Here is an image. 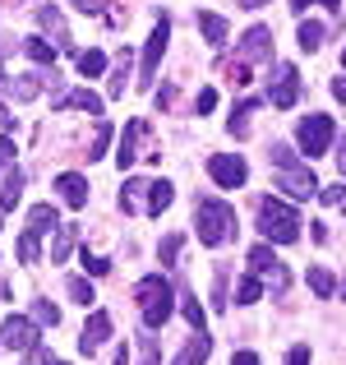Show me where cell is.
Masks as SVG:
<instances>
[{"mask_svg": "<svg viewBox=\"0 0 346 365\" xmlns=\"http://www.w3.org/2000/svg\"><path fill=\"white\" fill-rule=\"evenodd\" d=\"M134 296H139V314H143L148 329H162L171 319V310H176V292H171V282L162 273H148L134 287Z\"/></svg>", "mask_w": 346, "mask_h": 365, "instance_id": "3957f363", "label": "cell"}, {"mask_svg": "<svg viewBox=\"0 0 346 365\" xmlns=\"http://www.w3.org/2000/svg\"><path fill=\"white\" fill-rule=\"evenodd\" d=\"M23 365H51V351L37 342V347H28V351H23Z\"/></svg>", "mask_w": 346, "mask_h": 365, "instance_id": "ab89813d", "label": "cell"}, {"mask_svg": "<svg viewBox=\"0 0 346 365\" xmlns=\"http://www.w3.org/2000/svg\"><path fill=\"white\" fill-rule=\"evenodd\" d=\"M65 107H79V111H88V116H102V98H98V93H88V88L61 93V98H56V111H65Z\"/></svg>", "mask_w": 346, "mask_h": 365, "instance_id": "ac0fdd59", "label": "cell"}, {"mask_svg": "<svg viewBox=\"0 0 346 365\" xmlns=\"http://www.w3.org/2000/svg\"><path fill=\"white\" fill-rule=\"evenodd\" d=\"M74 236H79V227H56V245H51V264H61L65 255L74 250Z\"/></svg>", "mask_w": 346, "mask_h": 365, "instance_id": "f1b7e54d", "label": "cell"}, {"mask_svg": "<svg viewBox=\"0 0 346 365\" xmlns=\"http://www.w3.org/2000/svg\"><path fill=\"white\" fill-rule=\"evenodd\" d=\"M9 46H14V42H9V37H5V33H0V56H5V51H9Z\"/></svg>", "mask_w": 346, "mask_h": 365, "instance_id": "11a10c76", "label": "cell"}, {"mask_svg": "<svg viewBox=\"0 0 346 365\" xmlns=\"http://www.w3.org/2000/svg\"><path fill=\"white\" fill-rule=\"evenodd\" d=\"M0 342H5L9 351H28V347H37V319L9 314V319L0 324Z\"/></svg>", "mask_w": 346, "mask_h": 365, "instance_id": "30bf717a", "label": "cell"}, {"mask_svg": "<svg viewBox=\"0 0 346 365\" xmlns=\"http://www.w3.org/2000/svg\"><path fill=\"white\" fill-rule=\"evenodd\" d=\"M273 56V28H263V24H254L245 37H240V61H268Z\"/></svg>", "mask_w": 346, "mask_h": 365, "instance_id": "7c38bea8", "label": "cell"}, {"mask_svg": "<svg viewBox=\"0 0 346 365\" xmlns=\"http://www.w3.org/2000/svg\"><path fill=\"white\" fill-rule=\"evenodd\" d=\"M268 162L277 167V190H286L291 199H314V195H319V180H314L310 162L295 158V148H286V143H273Z\"/></svg>", "mask_w": 346, "mask_h": 365, "instance_id": "6da1fadb", "label": "cell"}, {"mask_svg": "<svg viewBox=\"0 0 346 365\" xmlns=\"http://www.w3.org/2000/svg\"><path fill=\"white\" fill-rule=\"evenodd\" d=\"M33 319H37V324H51V329H56V324H61V310H56L51 301H33Z\"/></svg>", "mask_w": 346, "mask_h": 365, "instance_id": "8d00e7d4", "label": "cell"}, {"mask_svg": "<svg viewBox=\"0 0 346 365\" xmlns=\"http://www.w3.org/2000/svg\"><path fill=\"white\" fill-rule=\"evenodd\" d=\"M310 5H314V0H291V14H305Z\"/></svg>", "mask_w": 346, "mask_h": 365, "instance_id": "f907efd6", "label": "cell"}, {"mask_svg": "<svg viewBox=\"0 0 346 365\" xmlns=\"http://www.w3.org/2000/svg\"><path fill=\"white\" fill-rule=\"evenodd\" d=\"M9 158H14V143H9L5 134H0V162H9Z\"/></svg>", "mask_w": 346, "mask_h": 365, "instance_id": "681fc988", "label": "cell"}, {"mask_svg": "<svg viewBox=\"0 0 346 365\" xmlns=\"http://www.w3.org/2000/svg\"><path fill=\"white\" fill-rule=\"evenodd\" d=\"M319 199L328 208H346V180H342V185H319Z\"/></svg>", "mask_w": 346, "mask_h": 365, "instance_id": "d590c367", "label": "cell"}, {"mask_svg": "<svg viewBox=\"0 0 346 365\" xmlns=\"http://www.w3.org/2000/svg\"><path fill=\"white\" fill-rule=\"evenodd\" d=\"M115 365H130V351H125V347L115 351Z\"/></svg>", "mask_w": 346, "mask_h": 365, "instance_id": "db71d44e", "label": "cell"}, {"mask_svg": "<svg viewBox=\"0 0 346 365\" xmlns=\"http://www.w3.org/2000/svg\"><path fill=\"white\" fill-rule=\"evenodd\" d=\"M213 107H217V93H213V88H204V93L194 98V111L204 116V111H213Z\"/></svg>", "mask_w": 346, "mask_h": 365, "instance_id": "b9f144b4", "label": "cell"}, {"mask_svg": "<svg viewBox=\"0 0 346 365\" xmlns=\"http://www.w3.org/2000/svg\"><path fill=\"white\" fill-rule=\"evenodd\" d=\"M258 296H263V282H258V273H245L236 287V305H254Z\"/></svg>", "mask_w": 346, "mask_h": 365, "instance_id": "484cf974", "label": "cell"}, {"mask_svg": "<svg viewBox=\"0 0 346 365\" xmlns=\"http://www.w3.org/2000/svg\"><path fill=\"white\" fill-rule=\"evenodd\" d=\"M171 102H176V88H162V93H157V107H162V111H167V107H171Z\"/></svg>", "mask_w": 346, "mask_h": 365, "instance_id": "bcb514c9", "label": "cell"}, {"mask_svg": "<svg viewBox=\"0 0 346 365\" xmlns=\"http://www.w3.org/2000/svg\"><path fill=\"white\" fill-rule=\"evenodd\" d=\"M295 42H300V51H319L323 46V24H300Z\"/></svg>", "mask_w": 346, "mask_h": 365, "instance_id": "4dcf8cb0", "label": "cell"}, {"mask_svg": "<svg viewBox=\"0 0 346 365\" xmlns=\"http://www.w3.org/2000/svg\"><path fill=\"white\" fill-rule=\"evenodd\" d=\"M342 65H346V51H342Z\"/></svg>", "mask_w": 346, "mask_h": 365, "instance_id": "680465c9", "label": "cell"}, {"mask_svg": "<svg viewBox=\"0 0 346 365\" xmlns=\"http://www.w3.org/2000/svg\"><path fill=\"white\" fill-rule=\"evenodd\" d=\"M286 365H310V347H305V342L291 347V351H286Z\"/></svg>", "mask_w": 346, "mask_h": 365, "instance_id": "7bdbcfd3", "label": "cell"}, {"mask_svg": "<svg viewBox=\"0 0 346 365\" xmlns=\"http://www.w3.org/2000/svg\"><path fill=\"white\" fill-rule=\"evenodd\" d=\"M125 79H130V51H120V65L111 70V83H107L111 98H125Z\"/></svg>", "mask_w": 346, "mask_h": 365, "instance_id": "1f68e13d", "label": "cell"}, {"mask_svg": "<svg viewBox=\"0 0 346 365\" xmlns=\"http://www.w3.org/2000/svg\"><path fill=\"white\" fill-rule=\"evenodd\" d=\"M107 5H111V0H74L79 14H107Z\"/></svg>", "mask_w": 346, "mask_h": 365, "instance_id": "60d3db41", "label": "cell"}, {"mask_svg": "<svg viewBox=\"0 0 346 365\" xmlns=\"http://www.w3.org/2000/svg\"><path fill=\"white\" fill-rule=\"evenodd\" d=\"M56 190H61V199L70 208H83L88 204V180L79 176V171H65V176H56Z\"/></svg>", "mask_w": 346, "mask_h": 365, "instance_id": "9a60e30c", "label": "cell"}, {"mask_svg": "<svg viewBox=\"0 0 346 365\" xmlns=\"http://www.w3.org/2000/svg\"><path fill=\"white\" fill-rule=\"evenodd\" d=\"M37 241H42V236H37L33 227L19 236V259H23V264H37V255H42V245H37Z\"/></svg>", "mask_w": 346, "mask_h": 365, "instance_id": "d6a6232c", "label": "cell"}, {"mask_svg": "<svg viewBox=\"0 0 346 365\" xmlns=\"http://www.w3.org/2000/svg\"><path fill=\"white\" fill-rule=\"evenodd\" d=\"M342 296H346V282H342Z\"/></svg>", "mask_w": 346, "mask_h": 365, "instance_id": "6f0895ef", "label": "cell"}, {"mask_svg": "<svg viewBox=\"0 0 346 365\" xmlns=\"http://www.w3.org/2000/svg\"><path fill=\"white\" fill-rule=\"evenodd\" d=\"M107 338H111V314H107V310H93V314H88V324H83L79 351H83V356H93V351H98Z\"/></svg>", "mask_w": 346, "mask_h": 365, "instance_id": "4fadbf2b", "label": "cell"}, {"mask_svg": "<svg viewBox=\"0 0 346 365\" xmlns=\"http://www.w3.org/2000/svg\"><path fill=\"white\" fill-rule=\"evenodd\" d=\"M208 176H213L222 190H240L249 180V167H245L240 153H213V158H208Z\"/></svg>", "mask_w": 346, "mask_h": 365, "instance_id": "ba28073f", "label": "cell"}, {"mask_svg": "<svg viewBox=\"0 0 346 365\" xmlns=\"http://www.w3.org/2000/svg\"><path fill=\"white\" fill-rule=\"evenodd\" d=\"M143 139H148V120H130L125 125V134H120V148H115V162H120V171H130L134 162L143 158Z\"/></svg>", "mask_w": 346, "mask_h": 365, "instance_id": "8fae6325", "label": "cell"}, {"mask_svg": "<svg viewBox=\"0 0 346 365\" xmlns=\"http://www.w3.org/2000/svg\"><path fill=\"white\" fill-rule=\"evenodd\" d=\"M23 51H28V61H33V65H56V46L46 42V37H28Z\"/></svg>", "mask_w": 346, "mask_h": 365, "instance_id": "cb8c5ba5", "label": "cell"}, {"mask_svg": "<svg viewBox=\"0 0 346 365\" xmlns=\"http://www.w3.org/2000/svg\"><path fill=\"white\" fill-rule=\"evenodd\" d=\"M51 365H65V361H51Z\"/></svg>", "mask_w": 346, "mask_h": 365, "instance_id": "91938a15", "label": "cell"}, {"mask_svg": "<svg viewBox=\"0 0 346 365\" xmlns=\"http://www.w3.org/2000/svg\"><path fill=\"white\" fill-rule=\"evenodd\" d=\"M180 245H185V241H180V236H167V241H162V245H157V259H162V264H176V255H180Z\"/></svg>", "mask_w": 346, "mask_h": 365, "instance_id": "f35d334b", "label": "cell"}, {"mask_svg": "<svg viewBox=\"0 0 346 365\" xmlns=\"http://www.w3.org/2000/svg\"><path fill=\"white\" fill-rule=\"evenodd\" d=\"M28 227H33L37 236L51 232V227H61V213H56V204H37L33 213H28Z\"/></svg>", "mask_w": 346, "mask_h": 365, "instance_id": "7402d4cb", "label": "cell"}, {"mask_svg": "<svg viewBox=\"0 0 346 365\" xmlns=\"http://www.w3.org/2000/svg\"><path fill=\"white\" fill-rule=\"evenodd\" d=\"M42 79H46V74H19V79H9V93H14V102H33L37 93H42Z\"/></svg>", "mask_w": 346, "mask_h": 365, "instance_id": "44dd1931", "label": "cell"}, {"mask_svg": "<svg viewBox=\"0 0 346 365\" xmlns=\"http://www.w3.org/2000/svg\"><path fill=\"white\" fill-rule=\"evenodd\" d=\"M337 171H342V180H346V139H337Z\"/></svg>", "mask_w": 346, "mask_h": 365, "instance_id": "7dc6e473", "label": "cell"}, {"mask_svg": "<svg viewBox=\"0 0 346 365\" xmlns=\"http://www.w3.org/2000/svg\"><path fill=\"white\" fill-rule=\"evenodd\" d=\"M295 139H300V148L310 153V162H314L319 153H328L332 139H337V130H332V116H319V111H314V116H305L300 130H295Z\"/></svg>", "mask_w": 346, "mask_h": 365, "instance_id": "8992f818", "label": "cell"}, {"mask_svg": "<svg viewBox=\"0 0 346 365\" xmlns=\"http://www.w3.org/2000/svg\"><path fill=\"white\" fill-rule=\"evenodd\" d=\"M37 19H42V28L56 37V51H74V42H70V28H65L61 9H56V5H37Z\"/></svg>", "mask_w": 346, "mask_h": 365, "instance_id": "5bb4252c", "label": "cell"}, {"mask_svg": "<svg viewBox=\"0 0 346 365\" xmlns=\"http://www.w3.org/2000/svg\"><path fill=\"white\" fill-rule=\"evenodd\" d=\"M74 65H79V74H83V79H98V74L107 70V56L88 46V51H79V56H74Z\"/></svg>", "mask_w": 346, "mask_h": 365, "instance_id": "603a6c76", "label": "cell"}, {"mask_svg": "<svg viewBox=\"0 0 346 365\" xmlns=\"http://www.w3.org/2000/svg\"><path fill=\"white\" fill-rule=\"evenodd\" d=\"M171 199H176L171 180H148V204H143V213H148V217H162L171 208Z\"/></svg>", "mask_w": 346, "mask_h": 365, "instance_id": "2e32d148", "label": "cell"}, {"mask_svg": "<svg viewBox=\"0 0 346 365\" xmlns=\"http://www.w3.org/2000/svg\"><path fill=\"white\" fill-rule=\"evenodd\" d=\"M231 365H258V356H254V351H236V356H231Z\"/></svg>", "mask_w": 346, "mask_h": 365, "instance_id": "f6af8a7d", "label": "cell"}, {"mask_svg": "<svg viewBox=\"0 0 346 365\" xmlns=\"http://www.w3.org/2000/svg\"><path fill=\"white\" fill-rule=\"evenodd\" d=\"M319 5H328V9H342V0H319Z\"/></svg>", "mask_w": 346, "mask_h": 365, "instance_id": "9f6ffc18", "label": "cell"}, {"mask_svg": "<svg viewBox=\"0 0 346 365\" xmlns=\"http://www.w3.org/2000/svg\"><path fill=\"white\" fill-rule=\"evenodd\" d=\"M240 5H245V9H263L268 0H240Z\"/></svg>", "mask_w": 346, "mask_h": 365, "instance_id": "f5cc1de1", "label": "cell"}, {"mask_svg": "<svg viewBox=\"0 0 346 365\" xmlns=\"http://www.w3.org/2000/svg\"><path fill=\"white\" fill-rule=\"evenodd\" d=\"M199 28H204L208 46H222V42H226V19L213 14V9H199Z\"/></svg>", "mask_w": 346, "mask_h": 365, "instance_id": "ffe728a7", "label": "cell"}, {"mask_svg": "<svg viewBox=\"0 0 346 365\" xmlns=\"http://www.w3.org/2000/svg\"><path fill=\"white\" fill-rule=\"evenodd\" d=\"M208 356H213V338H208L204 329H194V338H189V347L176 356V365H204Z\"/></svg>", "mask_w": 346, "mask_h": 365, "instance_id": "e0dca14e", "label": "cell"}, {"mask_svg": "<svg viewBox=\"0 0 346 365\" xmlns=\"http://www.w3.org/2000/svg\"><path fill=\"white\" fill-rule=\"evenodd\" d=\"M143 204H148V180L130 176L125 190H120V208H125V213H143Z\"/></svg>", "mask_w": 346, "mask_h": 365, "instance_id": "d6986e66", "label": "cell"}, {"mask_svg": "<svg viewBox=\"0 0 346 365\" xmlns=\"http://www.w3.org/2000/svg\"><path fill=\"white\" fill-rule=\"evenodd\" d=\"M0 125H14V116H9V107L0 102Z\"/></svg>", "mask_w": 346, "mask_h": 365, "instance_id": "816d5d0a", "label": "cell"}, {"mask_svg": "<svg viewBox=\"0 0 346 365\" xmlns=\"http://www.w3.org/2000/svg\"><path fill=\"white\" fill-rule=\"evenodd\" d=\"M249 273L268 277V282H273V292H286V268H282V259L273 255V245H268V241L249 250Z\"/></svg>", "mask_w": 346, "mask_h": 365, "instance_id": "9c48e42d", "label": "cell"}, {"mask_svg": "<svg viewBox=\"0 0 346 365\" xmlns=\"http://www.w3.org/2000/svg\"><path fill=\"white\" fill-rule=\"evenodd\" d=\"M180 310H185V319L194 324V329H204V305L194 301V292H180Z\"/></svg>", "mask_w": 346, "mask_h": 365, "instance_id": "e575fe53", "label": "cell"}, {"mask_svg": "<svg viewBox=\"0 0 346 365\" xmlns=\"http://www.w3.org/2000/svg\"><path fill=\"white\" fill-rule=\"evenodd\" d=\"M194 227H199V241L204 245H226L236 236V208L226 199H199L194 204Z\"/></svg>", "mask_w": 346, "mask_h": 365, "instance_id": "7a4b0ae2", "label": "cell"}, {"mask_svg": "<svg viewBox=\"0 0 346 365\" xmlns=\"http://www.w3.org/2000/svg\"><path fill=\"white\" fill-rule=\"evenodd\" d=\"M213 301L226 305V273H217V287H213Z\"/></svg>", "mask_w": 346, "mask_h": 365, "instance_id": "ee69618b", "label": "cell"}, {"mask_svg": "<svg viewBox=\"0 0 346 365\" xmlns=\"http://www.w3.org/2000/svg\"><path fill=\"white\" fill-rule=\"evenodd\" d=\"M107 143H111V120H98V134H93V143H88V162L102 158V153H107Z\"/></svg>", "mask_w": 346, "mask_h": 365, "instance_id": "836d02e7", "label": "cell"}, {"mask_svg": "<svg viewBox=\"0 0 346 365\" xmlns=\"http://www.w3.org/2000/svg\"><path fill=\"white\" fill-rule=\"evenodd\" d=\"M79 264L88 268L93 277H107V273H111V264H107V259H102V255H88V250H83V255H79Z\"/></svg>", "mask_w": 346, "mask_h": 365, "instance_id": "74e56055", "label": "cell"}, {"mask_svg": "<svg viewBox=\"0 0 346 365\" xmlns=\"http://www.w3.org/2000/svg\"><path fill=\"white\" fill-rule=\"evenodd\" d=\"M254 107H258V102H240V107H236V111H231V120H226V130H231V134H236V139H245V134H249V116H254Z\"/></svg>", "mask_w": 346, "mask_h": 365, "instance_id": "d4e9b609", "label": "cell"}, {"mask_svg": "<svg viewBox=\"0 0 346 365\" xmlns=\"http://www.w3.org/2000/svg\"><path fill=\"white\" fill-rule=\"evenodd\" d=\"M332 98L346 102V74H342V79H332Z\"/></svg>", "mask_w": 346, "mask_h": 365, "instance_id": "c3c4849f", "label": "cell"}, {"mask_svg": "<svg viewBox=\"0 0 346 365\" xmlns=\"http://www.w3.org/2000/svg\"><path fill=\"white\" fill-rule=\"evenodd\" d=\"M167 42H171V19L162 14L157 24H152L148 46H143V74H139V88H152V79H157V65H162V56H167Z\"/></svg>", "mask_w": 346, "mask_h": 365, "instance_id": "5b68a950", "label": "cell"}, {"mask_svg": "<svg viewBox=\"0 0 346 365\" xmlns=\"http://www.w3.org/2000/svg\"><path fill=\"white\" fill-rule=\"evenodd\" d=\"M19 195H23V171H9L5 185H0V208H14Z\"/></svg>", "mask_w": 346, "mask_h": 365, "instance_id": "4316f807", "label": "cell"}, {"mask_svg": "<svg viewBox=\"0 0 346 365\" xmlns=\"http://www.w3.org/2000/svg\"><path fill=\"white\" fill-rule=\"evenodd\" d=\"M258 232L273 245H291L300 236V213L291 204H282V199H263L258 204Z\"/></svg>", "mask_w": 346, "mask_h": 365, "instance_id": "277c9868", "label": "cell"}, {"mask_svg": "<svg viewBox=\"0 0 346 365\" xmlns=\"http://www.w3.org/2000/svg\"><path fill=\"white\" fill-rule=\"evenodd\" d=\"M268 102H273L277 111H291L295 102H300V74H295V65H277L273 70V83H268Z\"/></svg>", "mask_w": 346, "mask_h": 365, "instance_id": "52a82bcc", "label": "cell"}, {"mask_svg": "<svg viewBox=\"0 0 346 365\" xmlns=\"http://www.w3.org/2000/svg\"><path fill=\"white\" fill-rule=\"evenodd\" d=\"M310 292L319 296V301H328V296L337 292V282H332V273H328V268H310Z\"/></svg>", "mask_w": 346, "mask_h": 365, "instance_id": "83f0119b", "label": "cell"}, {"mask_svg": "<svg viewBox=\"0 0 346 365\" xmlns=\"http://www.w3.org/2000/svg\"><path fill=\"white\" fill-rule=\"evenodd\" d=\"M65 292H70L74 301L83 305V310H88V305L98 301V292H93V282H88V277H70V282H65Z\"/></svg>", "mask_w": 346, "mask_h": 365, "instance_id": "f546056e", "label": "cell"}]
</instances>
